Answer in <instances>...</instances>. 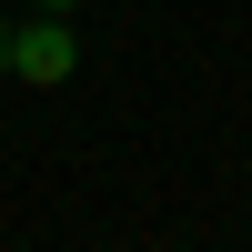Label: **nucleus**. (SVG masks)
<instances>
[{"instance_id": "f257e3e1", "label": "nucleus", "mask_w": 252, "mask_h": 252, "mask_svg": "<svg viewBox=\"0 0 252 252\" xmlns=\"http://www.w3.org/2000/svg\"><path fill=\"white\" fill-rule=\"evenodd\" d=\"M71 61H81V40H71L61 10H40L31 31H10V71L20 81H71Z\"/></svg>"}, {"instance_id": "f03ea898", "label": "nucleus", "mask_w": 252, "mask_h": 252, "mask_svg": "<svg viewBox=\"0 0 252 252\" xmlns=\"http://www.w3.org/2000/svg\"><path fill=\"white\" fill-rule=\"evenodd\" d=\"M0 71H10V20H0Z\"/></svg>"}, {"instance_id": "7ed1b4c3", "label": "nucleus", "mask_w": 252, "mask_h": 252, "mask_svg": "<svg viewBox=\"0 0 252 252\" xmlns=\"http://www.w3.org/2000/svg\"><path fill=\"white\" fill-rule=\"evenodd\" d=\"M40 10H71V0H40Z\"/></svg>"}]
</instances>
